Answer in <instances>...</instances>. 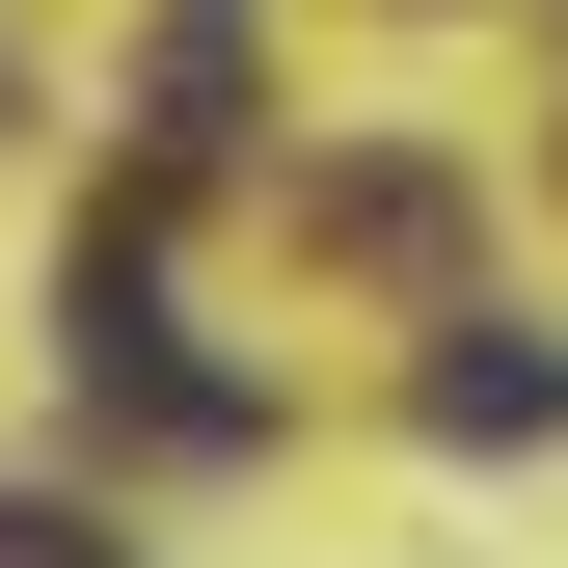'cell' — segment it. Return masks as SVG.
Instances as JSON below:
<instances>
[{"label": "cell", "instance_id": "cell-1", "mask_svg": "<svg viewBox=\"0 0 568 568\" xmlns=\"http://www.w3.org/2000/svg\"><path fill=\"white\" fill-rule=\"evenodd\" d=\"M434 434H460V460H487V434H568V352H541V325H460V352H434Z\"/></svg>", "mask_w": 568, "mask_h": 568}, {"label": "cell", "instance_id": "cell-2", "mask_svg": "<svg viewBox=\"0 0 568 568\" xmlns=\"http://www.w3.org/2000/svg\"><path fill=\"white\" fill-rule=\"evenodd\" d=\"M135 109H163V163H217V135H244V28H163V54H135Z\"/></svg>", "mask_w": 568, "mask_h": 568}]
</instances>
